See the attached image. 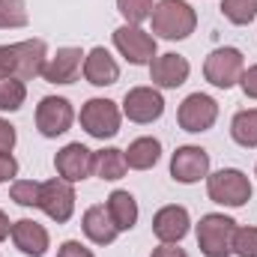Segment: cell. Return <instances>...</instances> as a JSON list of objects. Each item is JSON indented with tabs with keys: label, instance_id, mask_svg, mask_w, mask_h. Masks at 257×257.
I'll return each mask as SVG.
<instances>
[{
	"label": "cell",
	"instance_id": "obj_13",
	"mask_svg": "<svg viewBox=\"0 0 257 257\" xmlns=\"http://www.w3.org/2000/svg\"><path fill=\"white\" fill-rule=\"evenodd\" d=\"M54 168H57V177L66 183H81L93 174V150H87L81 141L75 144H66L63 150L54 156Z\"/></svg>",
	"mask_w": 257,
	"mask_h": 257
},
{
	"label": "cell",
	"instance_id": "obj_10",
	"mask_svg": "<svg viewBox=\"0 0 257 257\" xmlns=\"http://www.w3.org/2000/svg\"><path fill=\"white\" fill-rule=\"evenodd\" d=\"M171 177L183 186L206 180L209 177V153L203 147H194V144L177 147V153L171 156Z\"/></svg>",
	"mask_w": 257,
	"mask_h": 257
},
{
	"label": "cell",
	"instance_id": "obj_28",
	"mask_svg": "<svg viewBox=\"0 0 257 257\" xmlns=\"http://www.w3.org/2000/svg\"><path fill=\"white\" fill-rule=\"evenodd\" d=\"M39 192H42V183L36 180H15L9 197L18 203V206H39Z\"/></svg>",
	"mask_w": 257,
	"mask_h": 257
},
{
	"label": "cell",
	"instance_id": "obj_2",
	"mask_svg": "<svg viewBox=\"0 0 257 257\" xmlns=\"http://www.w3.org/2000/svg\"><path fill=\"white\" fill-rule=\"evenodd\" d=\"M233 230L236 221L224 212H206L197 221V248L203 257H227L233 254Z\"/></svg>",
	"mask_w": 257,
	"mask_h": 257
},
{
	"label": "cell",
	"instance_id": "obj_33",
	"mask_svg": "<svg viewBox=\"0 0 257 257\" xmlns=\"http://www.w3.org/2000/svg\"><path fill=\"white\" fill-rule=\"evenodd\" d=\"M239 87H242V93H245L248 99H257V63L248 66V69L242 72V78H239Z\"/></svg>",
	"mask_w": 257,
	"mask_h": 257
},
{
	"label": "cell",
	"instance_id": "obj_30",
	"mask_svg": "<svg viewBox=\"0 0 257 257\" xmlns=\"http://www.w3.org/2000/svg\"><path fill=\"white\" fill-rule=\"evenodd\" d=\"M57 257H96L87 245H81L78 239H66L63 245L57 248Z\"/></svg>",
	"mask_w": 257,
	"mask_h": 257
},
{
	"label": "cell",
	"instance_id": "obj_36",
	"mask_svg": "<svg viewBox=\"0 0 257 257\" xmlns=\"http://www.w3.org/2000/svg\"><path fill=\"white\" fill-rule=\"evenodd\" d=\"M9 233H12V221H9V218H6V212L0 209V242H3Z\"/></svg>",
	"mask_w": 257,
	"mask_h": 257
},
{
	"label": "cell",
	"instance_id": "obj_12",
	"mask_svg": "<svg viewBox=\"0 0 257 257\" xmlns=\"http://www.w3.org/2000/svg\"><path fill=\"white\" fill-rule=\"evenodd\" d=\"M12 51V75L21 78V81H33L45 72V63H48V45L42 39H24V42H15L9 45Z\"/></svg>",
	"mask_w": 257,
	"mask_h": 257
},
{
	"label": "cell",
	"instance_id": "obj_31",
	"mask_svg": "<svg viewBox=\"0 0 257 257\" xmlns=\"http://www.w3.org/2000/svg\"><path fill=\"white\" fill-rule=\"evenodd\" d=\"M18 177V162L12 153H0V183H9Z\"/></svg>",
	"mask_w": 257,
	"mask_h": 257
},
{
	"label": "cell",
	"instance_id": "obj_16",
	"mask_svg": "<svg viewBox=\"0 0 257 257\" xmlns=\"http://www.w3.org/2000/svg\"><path fill=\"white\" fill-rule=\"evenodd\" d=\"M192 227V218H189V209L186 206H162L156 215H153V233L159 242H180Z\"/></svg>",
	"mask_w": 257,
	"mask_h": 257
},
{
	"label": "cell",
	"instance_id": "obj_11",
	"mask_svg": "<svg viewBox=\"0 0 257 257\" xmlns=\"http://www.w3.org/2000/svg\"><path fill=\"white\" fill-rule=\"evenodd\" d=\"M36 209H42L51 221L66 224V221L72 218V212H75V189H72V183H66V180H60V177L42 183L39 206H36Z\"/></svg>",
	"mask_w": 257,
	"mask_h": 257
},
{
	"label": "cell",
	"instance_id": "obj_15",
	"mask_svg": "<svg viewBox=\"0 0 257 257\" xmlns=\"http://www.w3.org/2000/svg\"><path fill=\"white\" fill-rule=\"evenodd\" d=\"M84 57H87V54H84L81 48H72V45L57 48V54L48 57L42 78H45L48 84H75L78 75L84 72Z\"/></svg>",
	"mask_w": 257,
	"mask_h": 257
},
{
	"label": "cell",
	"instance_id": "obj_1",
	"mask_svg": "<svg viewBox=\"0 0 257 257\" xmlns=\"http://www.w3.org/2000/svg\"><path fill=\"white\" fill-rule=\"evenodd\" d=\"M150 24L156 36L162 39H189L197 27V12L192 9V3L186 0H159L153 6V15H150Z\"/></svg>",
	"mask_w": 257,
	"mask_h": 257
},
{
	"label": "cell",
	"instance_id": "obj_6",
	"mask_svg": "<svg viewBox=\"0 0 257 257\" xmlns=\"http://www.w3.org/2000/svg\"><path fill=\"white\" fill-rule=\"evenodd\" d=\"M114 48H117L132 66H150L159 57L156 36L147 33L144 27H135V24H123V27L114 30Z\"/></svg>",
	"mask_w": 257,
	"mask_h": 257
},
{
	"label": "cell",
	"instance_id": "obj_14",
	"mask_svg": "<svg viewBox=\"0 0 257 257\" xmlns=\"http://www.w3.org/2000/svg\"><path fill=\"white\" fill-rule=\"evenodd\" d=\"M189 75H192L189 60H186L183 54H174V51L159 54V57L150 63V81H153V87H162V90H177V87H183V84L189 81Z\"/></svg>",
	"mask_w": 257,
	"mask_h": 257
},
{
	"label": "cell",
	"instance_id": "obj_23",
	"mask_svg": "<svg viewBox=\"0 0 257 257\" xmlns=\"http://www.w3.org/2000/svg\"><path fill=\"white\" fill-rule=\"evenodd\" d=\"M230 138L245 147V150H254L257 147V108H245L233 117L230 123Z\"/></svg>",
	"mask_w": 257,
	"mask_h": 257
},
{
	"label": "cell",
	"instance_id": "obj_24",
	"mask_svg": "<svg viewBox=\"0 0 257 257\" xmlns=\"http://www.w3.org/2000/svg\"><path fill=\"white\" fill-rule=\"evenodd\" d=\"M27 99V87L21 78L9 75V78H0V111H18Z\"/></svg>",
	"mask_w": 257,
	"mask_h": 257
},
{
	"label": "cell",
	"instance_id": "obj_35",
	"mask_svg": "<svg viewBox=\"0 0 257 257\" xmlns=\"http://www.w3.org/2000/svg\"><path fill=\"white\" fill-rule=\"evenodd\" d=\"M15 69H12V51L9 45H0V78H9Z\"/></svg>",
	"mask_w": 257,
	"mask_h": 257
},
{
	"label": "cell",
	"instance_id": "obj_9",
	"mask_svg": "<svg viewBox=\"0 0 257 257\" xmlns=\"http://www.w3.org/2000/svg\"><path fill=\"white\" fill-rule=\"evenodd\" d=\"M123 114L132 123H156L165 114V96L159 93V87H132L123 96Z\"/></svg>",
	"mask_w": 257,
	"mask_h": 257
},
{
	"label": "cell",
	"instance_id": "obj_19",
	"mask_svg": "<svg viewBox=\"0 0 257 257\" xmlns=\"http://www.w3.org/2000/svg\"><path fill=\"white\" fill-rule=\"evenodd\" d=\"M81 227H84V236H87L90 242H96V245H111V242L120 236L114 218L108 215V206H102V203H96V206H90V209L84 212Z\"/></svg>",
	"mask_w": 257,
	"mask_h": 257
},
{
	"label": "cell",
	"instance_id": "obj_5",
	"mask_svg": "<svg viewBox=\"0 0 257 257\" xmlns=\"http://www.w3.org/2000/svg\"><path fill=\"white\" fill-rule=\"evenodd\" d=\"M242 72H245V57H242L239 48H230V45L227 48H215L206 57V63H203V78L212 87H218V90L236 87Z\"/></svg>",
	"mask_w": 257,
	"mask_h": 257
},
{
	"label": "cell",
	"instance_id": "obj_25",
	"mask_svg": "<svg viewBox=\"0 0 257 257\" xmlns=\"http://www.w3.org/2000/svg\"><path fill=\"white\" fill-rule=\"evenodd\" d=\"M221 15L230 24L245 27L257 18V0H221Z\"/></svg>",
	"mask_w": 257,
	"mask_h": 257
},
{
	"label": "cell",
	"instance_id": "obj_17",
	"mask_svg": "<svg viewBox=\"0 0 257 257\" xmlns=\"http://www.w3.org/2000/svg\"><path fill=\"white\" fill-rule=\"evenodd\" d=\"M9 236H12L15 248L27 257H42L48 251V245H51L48 230H45L39 221H33V218H18V221H12V233H9Z\"/></svg>",
	"mask_w": 257,
	"mask_h": 257
},
{
	"label": "cell",
	"instance_id": "obj_18",
	"mask_svg": "<svg viewBox=\"0 0 257 257\" xmlns=\"http://www.w3.org/2000/svg\"><path fill=\"white\" fill-rule=\"evenodd\" d=\"M84 78L93 84V87H111L120 81V66L111 57L108 48L96 45L87 57H84Z\"/></svg>",
	"mask_w": 257,
	"mask_h": 257
},
{
	"label": "cell",
	"instance_id": "obj_4",
	"mask_svg": "<svg viewBox=\"0 0 257 257\" xmlns=\"http://www.w3.org/2000/svg\"><path fill=\"white\" fill-rule=\"evenodd\" d=\"M81 128L96 138V141H105V138H114L120 132V123H123V111L117 108V102L111 99H90L84 102L81 108Z\"/></svg>",
	"mask_w": 257,
	"mask_h": 257
},
{
	"label": "cell",
	"instance_id": "obj_32",
	"mask_svg": "<svg viewBox=\"0 0 257 257\" xmlns=\"http://www.w3.org/2000/svg\"><path fill=\"white\" fill-rule=\"evenodd\" d=\"M15 141H18L15 126H12V123H6V120H0V153H12Z\"/></svg>",
	"mask_w": 257,
	"mask_h": 257
},
{
	"label": "cell",
	"instance_id": "obj_7",
	"mask_svg": "<svg viewBox=\"0 0 257 257\" xmlns=\"http://www.w3.org/2000/svg\"><path fill=\"white\" fill-rule=\"evenodd\" d=\"M215 120H218V102L212 99V96H206V93H192V96H186L183 99V105H180V111H177V123L183 132H209V128L215 126Z\"/></svg>",
	"mask_w": 257,
	"mask_h": 257
},
{
	"label": "cell",
	"instance_id": "obj_21",
	"mask_svg": "<svg viewBox=\"0 0 257 257\" xmlns=\"http://www.w3.org/2000/svg\"><path fill=\"white\" fill-rule=\"evenodd\" d=\"M123 153H126V165L132 171H150L162 159V141L159 138H135Z\"/></svg>",
	"mask_w": 257,
	"mask_h": 257
},
{
	"label": "cell",
	"instance_id": "obj_22",
	"mask_svg": "<svg viewBox=\"0 0 257 257\" xmlns=\"http://www.w3.org/2000/svg\"><path fill=\"white\" fill-rule=\"evenodd\" d=\"M126 171H128V165H126V153H123V150L108 147V150L93 153V174H96L99 180L117 183V180L126 177Z\"/></svg>",
	"mask_w": 257,
	"mask_h": 257
},
{
	"label": "cell",
	"instance_id": "obj_37",
	"mask_svg": "<svg viewBox=\"0 0 257 257\" xmlns=\"http://www.w3.org/2000/svg\"><path fill=\"white\" fill-rule=\"evenodd\" d=\"M254 177H257V168H254Z\"/></svg>",
	"mask_w": 257,
	"mask_h": 257
},
{
	"label": "cell",
	"instance_id": "obj_26",
	"mask_svg": "<svg viewBox=\"0 0 257 257\" xmlns=\"http://www.w3.org/2000/svg\"><path fill=\"white\" fill-rule=\"evenodd\" d=\"M27 3L24 0H0V27L3 30H18L27 27Z\"/></svg>",
	"mask_w": 257,
	"mask_h": 257
},
{
	"label": "cell",
	"instance_id": "obj_29",
	"mask_svg": "<svg viewBox=\"0 0 257 257\" xmlns=\"http://www.w3.org/2000/svg\"><path fill=\"white\" fill-rule=\"evenodd\" d=\"M233 254L257 257V227H236L233 230Z\"/></svg>",
	"mask_w": 257,
	"mask_h": 257
},
{
	"label": "cell",
	"instance_id": "obj_3",
	"mask_svg": "<svg viewBox=\"0 0 257 257\" xmlns=\"http://www.w3.org/2000/svg\"><path fill=\"white\" fill-rule=\"evenodd\" d=\"M206 194L212 203L236 209V206H245L251 200V180L239 168H221V171L206 177Z\"/></svg>",
	"mask_w": 257,
	"mask_h": 257
},
{
	"label": "cell",
	"instance_id": "obj_27",
	"mask_svg": "<svg viewBox=\"0 0 257 257\" xmlns=\"http://www.w3.org/2000/svg\"><path fill=\"white\" fill-rule=\"evenodd\" d=\"M153 0H117V9H120V15L126 18V24H135V27H141L150 15H153Z\"/></svg>",
	"mask_w": 257,
	"mask_h": 257
},
{
	"label": "cell",
	"instance_id": "obj_8",
	"mask_svg": "<svg viewBox=\"0 0 257 257\" xmlns=\"http://www.w3.org/2000/svg\"><path fill=\"white\" fill-rule=\"evenodd\" d=\"M75 123V108L63 96H45L36 105V128L42 138H57L66 135Z\"/></svg>",
	"mask_w": 257,
	"mask_h": 257
},
{
	"label": "cell",
	"instance_id": "obj_20",
	"mask_svg": "<svg viewBox=\"0 0 257 257\" xmlns=\"http://www.w3.org/2000/svg\"><path fill=\"white\" fill-rule=\"evenodd\" d=\"M105 206H108V215L114 218V224H117L120 233H126V230H132L138 224V200H135L132 192H126V189L111 192Z\"/></svg>",
	"mask_w": 257,
	"mask_h": 257
},
{
	"label": "cell",
	"instance_id": "obj_34",
	"mask_svg": "<svg viewBox=\"0 0 257 257\" xmlns=\"http://www.w3.org/2000/svg\"><path fill=\"white\" fill-rule=\"evenodd\" d=\"M150 257H189V254H186V248H180L177 242H159Z\"/></svg>",
	"mask_w": 257,
	"mask_h": 257
}]
</instances>
